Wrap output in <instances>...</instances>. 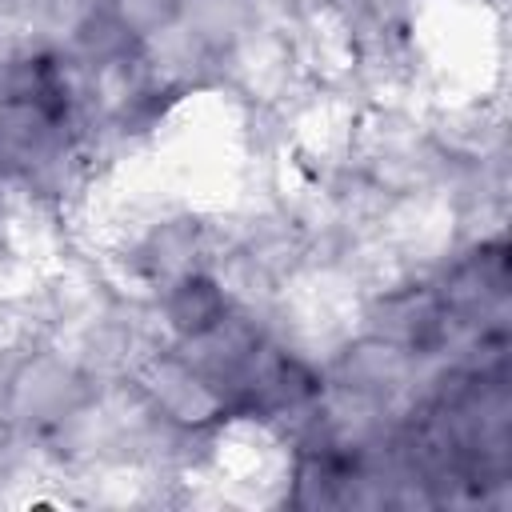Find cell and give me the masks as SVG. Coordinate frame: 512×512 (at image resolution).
I'll return each instance as SVG.
<instances>
[{
  "mask_svg": "<svg viewBox=\"0 0 512 512\" xmlns=\"http://www.w3.org/2000/svg\"><path fill=\"white\" fill-rule=\"evenodd\" d=\"M132 380L152 400V408L160 416H168L172 424H180V428H212L228 412L224 396L172 344H156L132 368Z\"/></svg>",
  "mask_w": 512,
  "mask_h": 512,
  "instance_id": "1",
  "label": "cell"
}]
</instances>
